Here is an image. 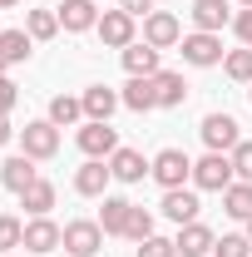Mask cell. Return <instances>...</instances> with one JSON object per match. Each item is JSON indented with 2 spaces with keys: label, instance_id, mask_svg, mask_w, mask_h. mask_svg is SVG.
Returning a JSON list of instances; mask_svg holds the SVG:
<instances>
[{
  "label": "cell",
  "instance_id": "1",
  "mask_svg": "<svg viewBox=\"0 0 252 257\" xmlns=\"http://www.w3.org/2000/svg\"><path fill=\"white\" fill-rule=\"evenodd\" d=\"M183 60L193 64V69H213V64H222L227 55H222V35H208V30H193V35H183Z\"/></svg>",
  "mask_w": 252,
  "mask_h": 257
},
{
  "label": "cell",
  "instance_id": "2",
  "mask_svg": "<svg viewBox=\"0 0 252 257\" xmlns=\"http://www.w3.org/2000/svg\"><path fill=\"white\" fill-rule=\"evenodd\" d=\"M232 178H237V173H232V159H227V154H213V149H208L203 159L193 163V183L208 188V193H222Z\"/></svg>",
  "mask_w": 252,
  "mask_h": 257
},
{
  "label": "cell",
  "instance_id": "3",
  "mask_svg": "<svg viewBox=\"0 0 252 257\" xmlns=\"http://www.w3.org/2000/svg\"><path fill=\"white\" fill-rule=\"evenodd\" d=\"M20 149H25L35 163H40V159H55V154H60V128L50 124V119H35V124L20 128Z\"/></svg>",
  "mask_w": 252,
  "mask_h": 257
},
{
  "label": "cell",
  "instance_id": "4",
  "mask_svg": "<svg viewBox=\"0 0 252 257\" xmlns=\"http://www.w3.org/2000/svg\"><path fill=\"white\" fill-rule=\"evenodd\" d=\"M154 178L163 183V193L183 188V183L193 178V159L183 154V149H163V154H154Z\"/></svg>",
  "mask_w": 252,
  "mask_h": 257
},
{
  "label": "cell",
  "instance_id": "5",
  "mask_svg": "<svg viewBox=\"0 0 252 257\" xmlns=\"http://www.w3.org/2000/svg\"><path fill=\"white\" fill-rule=\"evenodd\" d=\"M104 247V227L89 223V218H74V223H64V252L74 257H94Z\"/></svg>",
  "mask_w": 252,
  "mask_h": 257
},
{
  "label": "cell",
  "instance_id": "6",
  "mask_svg": "<svg viewBox=\"0 0 252 257\" xmlns=\"http://www.w3.org/2000/svg\"><path fill=\"white\" fill-rule=\"evenodd\" d=\"M144 40H149L154 50H173V45H183V25H178V15H168V10L144 15Z\"/></svg>",
  "mask_w": 252,
  "mask_h": 257
},
{
  "label": "cell",
  "instance_id": "7",
  "mask_svg": "<svg viewBox=\"0 0 252 257\" xmlns=\"http://www.w3.org/2000/svg\"><path fill=\"white\" fill-rule=\"evenodd\" d=\"M203 144H208V149H213V154H232V149H237V144H242V139H237V119H232V114H208V119H203Z\"/></svg>",
  "mask_w": 252,
  "mask_h": 257
},
{
  "label": "cell",
  "instance_id": "8",
  "mask_svg": "<svg viewBox=\"0 0 252 257\" xmlns=\"http://www.w3.org/2000/svg\"><path fill=\"white\" fill-rule=\"evenodd\" d=\"M94 30H99V40H104L109 50H129V45H134V15H129V10H104Z\"/></svg>",
  "mask_w": 252,
  "mask_h": 257
},
{
  "label": "cell",
  "instance_id": "9",
  "mask_svg": "<svg viewBox=\"0 0 252 257\" xmlns=\"http://www.w3.org/2000/svg\"><path fill=\"white\" fill-rule=\"evenodd\" d=\"M79 149H84L89 159H114L119 134H114L109 124H99V119H84V128H79Z\"/></svg>",
  "mask_w": 252,
  "mask_h": 257
},
{
  "label": "cell",
  "instance_id": "10",
  "mask_svg": "<svg viewBox=\"0 0 252 257\" xmlns=\"http://www.w3.org/2000/svg\"><path fill=\"white\" fill-rule=\"evenodd\" d=\"M173 247H178V257H208L213 247H218V237H213L208 223H183L178 237H173Z\"/></svg>",
  "mask_w": 252,
  "mask_h": 257
},
{
  "label": "cell",
  "instance_id": "11",
  "mask_svg": "<svg viewBox=\"0 0 252 257\" xmlns=\"http://www.w3.org/2000/svg\"><path fill=\"white\" fill-rule=\"evenodd\" d=\"M20 247H25V252H55V247H64V227L50 223V218H30Z\"/></svg>",
  "mask_w": 252,
  "mask_h": 257
},
{
  "label": "cell",
  "instance_id": "12",
  "mask_svg": "<svg viewBox=\"0 0 252 257\" xmlns=\"http://www.w3.org/2000/svg\"><path fill=\"white\" fill-rule=\"evenodd\" d=\"M109 178H114L109 159H89L84 168H79V173H74V193H79V198H104Z\"/></svg>",
  "mask_w": 252,
  "mask_h": 257
},
{
  "label": "cell",
  "instance_id": "13",
  "mask_svg": "<svg viewBox=\"0 0 252 257\" xmlns=\"http://www.w3.org/2000/svg\"><path fill=\"white\" fill-rule=\"evenodd\" d=\"M94 25H99V5L94 0H64L60 5V30L84 35V30H94Z\"/></svg>",
  "mask_w": 252,
  "mask_h": 257
},
{
  "label": "cell",
  "instance_id": "14",
  "mask_svg": "<svg viewBox=\"0 0 252 257\" xmlns=\"http://www.w3.org/2000/svg\"><path fill=\"white\" fill-rule=\"evenodd\" d=\"M109 168H114L119 183H144V173H154V159H144L139 149H114Z\"/></svg>",
  "mask_w": 252,
  "mask_h": 257
},
{
  "label": "cell",
  "instance_id": "15",
  "mask_svg": "<svg viewBox=\"0 0 252 257\" xmlns=\"http://www.w3.org/2000/svg\"><path fill=\"white\" fill-rule=\"evenodd\" d=\"M134 109V114H149V109H158V84H154V74H129V84H124V94H119Z\"/></svg>",
  "mask_w": 252,
  "mask_h": 257
},
{
  "label": "cell",
  "instance_id": "16",
  "mask_svg": "<svg viewBox=\"0 0 252 257\" xmlns=\"http://www.w3.org/2000/svg\"><path fill=\"white\" fill-rule=\"evenodd\" d=\"M163 218L168 223H198V193L193 188H168L163 193Z\"/></svg>",
  "mask_w": 252,
  "mask_h": 257
},
{
  "label": "cell",
  "instance_id": "17",
  "mask_svg": "<svg viewBox=\"0 0 252 257\" xmlns=\"http://www.w3.org/2000/svg\"><path fill=\"white\" fill-rule=\"evenodd\" d=\"M35 178H40V168H35V159H30V154H15V159H5V163H0V183H5L10 193H25Z\"/></svg>",
  "mask_w": 252,
  "mask_h": 257
},
{
  "label": "cell",
  "instance_id": "18",
  "mask_svg": "<svg viewBox=\"0 0 252 257\" xmlns=\"http://www.w3.org/2000/svg\"><path fill=\"white\" fill-rule=\"evenodd\" d=\"M79 104H84V119H99V124H109V114H114L124 99L114 94L109 84H89V89L79 94Z\"/></svg>",
  "mask_w": 252,
  "mask_h": 257
},
{
  "label": "cell",
  "instance_id": "19",
  "mask_svg": "<svg viewBox=\"0 0 252 257\" xmlns=\"http://www.w3.org/2000/svg\"><path fill=\"white\" fill-rule=\"evenodd\" d=\"M193 25L198 30H208V35H218L222 25H232V10H227V0H193Z\"/></svg>",
  "mask_w": 252,
  "mask_h": 257
},
{
  "label": "cell",
  "instance_id": "20",
  "mask_svg": "<svg viewBox=\"0 0 252 257\" xmlns=\"http://www.w3.org/2000/svg\"><path fill=\"white\" fill-rule=\"evenodd\" d=\"M129 213H134L129 198H104V208H99V227H104V237H124Z\"/></svg>",
  "mask_w": 252,
  "mask_h": 257
},
{
  "label": "cell",
  "instance_id": "21",
  "mask_svg": "<svg viewBox=\"0 0 252 257\" xmlns=\"http://www.w3.org/2000/svg\"><path fill=\"white\" fill-rule=\"evenodd\" d=\"M20 203H25L30 218H50V208H55V183H50V178H35L30 188L20 193Z\"/></svg>",
  "mask_w": 252,
  "mask_h": 257
},
{
  "label": "cell",
  "instance_id": "22",
  "mask_svg": "<svg viewBox=\"0 0 252 257\" xmlns=\"http://www.w3.org/2000/svg\"><path fill=\"white\" fill-rule=\"evenodd\" d=\"M222 213H227V218H242V223H247V218H252V183L232 178V183L222 188Z\"/></svg>",
  "mask_w": 252,
  "mask_h": 257
},
{
  "label": "cell",
  "instance_id": "23",
  "mask_svg": "<svg viewBox=\"0 0 252 257\" xmlns=\"http://www.w3.org/2000/svg\"><path fill=\"white\" fill-rule=\"evenodd\" d=\"M158 55H163V50H154L149 40H134L124 50V69L129 74H158Z\"/></svg>",
  "mask_w": 252,
  "mask_h": 257
},
{
  "label": "cell",
  "instance_id": "24",
  "mask_svg": "<svg viewBox=\"0 0 252 257\" xmlns=\"http://www.w3.org/2000/svg\"><path fill=\"white\" fill-rule=\"evenodd\" d=\"M154 84H158V109H178V104L188 99V84H183V74H173V69H158Z\"/></svg>",
  "mask_w": 252,
  "mask_h": 257
},
{
  "label": "cell",
  "instance_id": "25",
  "mask_svg": "<svg viewBox=\"0 0 252 257\" xmlns=\"http://www.w3.org/2000/svg\"><path fill=\"white\" fill-rule=\"evenodd\" d=\"M30 30H0V55H5V64H25L30 60Z\"/></svg>",
  "mask_w": 252,
  "mask_h": 257
},
{
  "label": "cell",
  "instance_id": "26",
  "mask_svg": "<svg viewBox=\"0 0 252 257\" xmlns=\"http://www.w3.org/2000/svg\"><path fill=\"white\" fill-rule=\"evenodd\" d=\"M79 119H84V104L74 94H55L50 99V124L55 128H69V124H79Z\"/></svg>",
  "mask_w": 252,
  "mask_h": 257
},
{
  "label": "cell",
  "instance_id": "27",
  "mask_svg": "<svg viewBox=\"0 0 252 257\" xmlns=\"http://www.w3.org/2000/svg\"><path fill=\"white\" fill-rule=\"evenodd\" d=\"M25 30H30V40H55L60 35V10H25Z\"/></svg>",
  "mask_w": 252,
  "mask_h": 257
},
{
  "label": "cell",
  "instance_id": "28",
  "mask_svg": "<svg viewBox=\"0 0 252 257\" xmlns=\"http://www.w3.org/2000/svg\"><path fill=\"white\" fill-rule=\"evenodd\" d=\"M213 257H252V237L247 232H222L218 247H213Z\"/></svg>",
  "mask_w": 252,
  "mask_h": 257
},
{
  "label": "cell",
  "instance_id": "29",
  "mask_svg": "<svg viewBox=\"0 0 252 257\" xmlns=\"http://www.w3.org/2000/svg\"><path fill=\"white\" fill-rule=\"evenodd\" d=\"M222 69H227V79H237V84H252V50H232V55L222 60Z\"/></svg>",
  "mask_w": 252,
  "mask_h": 257
},
{
  "label": "cell",
  "instance_id": "30",
  "mask_svg": "<svg viewBox=\"0 0 252 257\" xmlns=\"http://www.w3.org/2000/svg\"><path fill=\"white\" fill-rule=\"evenodd\" d=\"M124 237H134V242L154 237V213H149V208H134V213H129V227H124Z\"/></svg>",
  "mask_w": 252,
  "mask_h": 257
},
{
  "label": "cell",
  "instance_id": "31",
  "mask_svg": "<svg viewBox=\"0 0 252 257\" xmlns=\"http://www.w3.org/2000/svg\"><path fill=\"white\" fill-rule=\"evenodd\" d=\"M20 242H25V223L20 218H0V252H10Z\"/></svg>",
  "mask_w": 252,
  "mask_h": 257
},
{
  "label": "cell",
  "instance_id": "32",
  "mask_svg": "<svg viewBox=\"0 0 252 257\" xmlns=\"http://www.w3.org/2000/svg\"><path fill=\"white\" fill-rule=\"evenodd\" d=\"M227 159H232V173H237L242 183H252V144H237Z\"/></svg>",
  "mask_w": 252,
  "mask_h": 257
},
{
  "label": "cell",
  "instance_id": "33",
  "mask_svg": "<svg viewBox=\"0 0 252 257\" xmlns=\"http://www.w3.org/2000/svg\"><path fill=\"white\" fill-rule=\"evenodd\" d=\"M139 257H178V247H173V242H168V237H144V242H139Z\"/></svg>",
  "mask_w": 252,
  "mask_h": 257
},
{
  "label": "cell",
  "instance_id": "34",
  "mask_svg": "<svg viewBox=\"0 0 252 257\" xmlns=\"http://www.w3.org/2000/svg\"><path fill=\"white\" fill-rule=\"evenodd\" d=\"M20 104V89H15V79L10 74H0V119H10V109Z\"/></svg>",
  "mask_w": 252,
  "mask_h": 257
},
{
  "label": "cell",
  "instance_id": "35",
  "mask_svg": "<svg viewBox=\"0 0 252 257\" xmlns=\"http://www.w3.org/2000/svg\"><path fill=\"white\" fill-rule=\"evenodd\" d=\"M232 30H237V35L252 45V10H237V15H232Z\"/></svg>",
  "mask_w": 252,
  "mask_h": 257
},
{
  "label": "cell",
  "instance_id": "36",
  "mask_svg": "<svg viewBox=\"0 0 252 257\" xmlns=\"http://www.w3.org/2000/svg\"><path fill=\"white\" fill-rule=\"evenodd\" d=\"M119 10H129L139 20V15H154V0H119Z\"/></svg>",
  "mask_w": 252,
  "mask_h": 257
},
{
  "label": "cell",
  "instance_id": "37",
  "mask_svg": "<svg viewBox=\"0 0 252 257\" xmlns=\"http://www.w3.org/2000/svg\"><path fill=\"white\" fill-rule=\"evenodd\" d=\"M10 134H15V128H10V119H0V149L10 144Z\"/></svg>",
  "mask_w": 252,
  "mask_h": 257
},
{
  "label": "cell",
  "instance_id": "38",
  "mask_svg": "<svg viewBox=\"0 0 252 257\" xmlns=\"http://www.w3.org/2000/svg\"><path fill=\"white\" fill-rule=\"evenodd\" d=\"M15 5H20V0H0V10H15Z\"/></svg>",
  "mask_w": 252,
  "mask_h": 257
},
{
  "label": "cell",
  "instance_id": "39",
  "mask_svg": "<svg viewBox=\"0 0 252 257\" xmlns=\"http://www.w3.org/2000/svg\"><path fill=\"white\" fill-rule=\"evenodd\" d=\"M5 69H10V64H5V55H0V74H5Z\"/></svg>",
  "mask_w": 252,
  "mask_h": 257
},
{
  "label": "cell",
  "instance_id": "40",
  "mask_svg": "<svg viewBox=\"0 0 252 257\" xmlns=\"http://www.w3.org/2000/svg\"><path fill=\"white\" fill-rule=\"evenodd\" d=\"M237 5H242V10H252V0H237Z\"/></svg>",
  "mask_w": 252,
  "mask_h": 257
},
{
  "label": "cell",
  "instance_id": "41",
  "mask_svg": "<svg viewBox=\"0 0 252 257\" xmlns=\"http://www.w3.org/2000/svg\"><path fill=\"white\" fill-rule=\"evenodd\" d=\"M247 237H252V218H247Z\"/></svg>",
  "mask_w": 252,
  "mask_h": 257
},
{
  "label": "cell",
  "instance_id": "42",
  "mask_svg": "<svg viewBox=\"0 0 252 257\" xmlns=\"http://www.w3.org/2000/svg\"><path fill=\"white\" fill-rule=\"evenodd\" d=\"M247 99H252V84H247Z\"/></svg>",
  "mask_w": 252,
  "mask_h": 257
},
{
  "label": "cell",
  "instance_id": "43",
  "mask_svg": "<svg viewBox=\"0 0 252 257\" xmlns=\"http://www.w3.org/2000/svg\"><path fill=\"white\" fill-rule=\"evenodd\" d=\"M0 257H10V252H0Z\"/></svg>",
  "mask_w": 252,
  "mask_h": 257
},
{
  "label": "cell",
  "instance_id": "44",
  "mask_svg": "<svg viewBox=\"0 0 252 257\" xmlns=\"http://www.w3.org/2000/svg\"><path fill=\"white\" fill-rule=\"evenodd\" d=\"M247 50H252V45H247Z\"/></svg>",
  "mask_w": 252,
  "mask_h": 257
}]
</instances>
